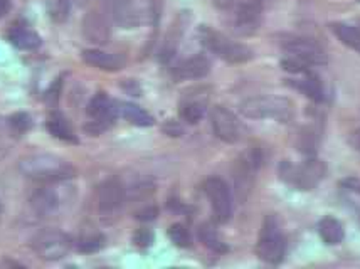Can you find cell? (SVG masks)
<instances>
[{
	"label": "cell",
	"instance_id": "6da1fadb",
	"mask_svg": "<svg viewBox=\"0 0 360 269\" xmlns=\"http://www.w3.org/2000/svg\"><path fill=\"white\" fill-rule=\"evenodd\" d=\"M19 170L31 181L53 183L76 177L75 165L54 153H32L19 162Z\"/></svg>",
	"mask_w": 360,
	"mask_h": 269
},
{
	"label": "cell",
	"instance_id": "7a4b0ae2",
	"mask_svg": "<svg viewBox=\"0 0 360 269\" xmlns=\"http://www.w3.org/2000/svg\"><path fill=\"white\" fill-rule=\"evenodd\" d=\"M197 34H199L200 44H202L209 53H212L214 55L222 59V61L231 64H241L252 59V51L248 48V46L229 39L224 34L209 27V25H200Z\"/></svg>",
	"mask_w": 360,
	"mask_h": 269
},
{
	"label": "cell",
	"instance_id": "3957f363",
	"mask_svg": "<svg viewBox=\"0 0 360 269\" xmlns=\"http://www.w3.org/2000/svg\"><path fill=\"white\" fill-rule=\"evenodd\" d=\"M111 14L122 29H139L157 22L155 0H115Z\"/></svg>",
	"mask_w": 360,
	"mask_h": 269
},
{
	"label": "cell",
	"instance_id": "277c9868",
	"mask_svg": "<svg viewBox=\"0 0 360 269\" xmlns=\"http://www.w3.org/2000/svg\"><path fill=\"white\" fill-rule=\"evenodd\" d=\"M239 111L250 119H276L286 123L293 118V103L280 96H255L244 100Z\"/></svg>",
	"mask_w": 360,
	"mask_h": 269
},
{
	"label": "cell",
	"instance_id": "5b68a950",
	"mask_svg": "<svg viewBox=\"0 0 360 269\" xmlns=\"http://www.w3.org/2000/svg\"><path fill=\"white\" fill-rule=\"evenodd\" d=\"M327 175V165L319 159H310L300 165L283 162L280 165V177L288 185L298 190H314Z\"/></svg>",
	"mask_w": 360,
	"mask_h": 269
},
{
	"label": "cell",
	"instance_id": "8992f818",
	"mask_svg": "<svg viewBox=\"0 0 360 269\" xmlns=\"http://www.w3.org/2000/svg\"><path fill=\"white\" fill-rule=\"evenodd\" d=\"M256 254L259 256L261 261L269 264H280L285 259L286 239L273 216H268L263 222L258 244H256Z\"/></svg>",
	"mask_w": 360,
	"mask_h": 269
},
{
	"label": "cell",
	"instance_id": "52a82bcc",
	"mask_svg": "<svg viewBox=\"0 0 360 269\" xmlns=\"http://www.w3.org/2000/svg\"><path fill=\"white\" fill-rule=\"evenodd\" d=\"M127 200V189L118 178H108L98 189V211L105 224H111L122 212Z\"/></svg>",
	"mask_w": 360,
	"mask_h": 269
},
{
	"label": "cell",
	"instance_id": "ba28073f",
	"mask_svg": "<svg viewBox=\"0 0 360 269\" xmlns=\"http://www.w3.org/2000/svg\"><path fill=\"white\" fill-rule=\"evenodd\" d=\"M32 249L44 261H59L70 253L71 239L58 229H46L32 239Z\"/></svg>",
	"mask_w": 360,
	"mask_h": 269
},
{
	"label": "cell",
	"instance_id": "9c48e42d",
	"mask_svg": "<svg viewBox=\"0 0 360 269\" xmlns=\"http://www.w3.org/2000/svg\"><path fill=\"white\" fill-rule=\"evenodd\" d=\"M204 192L212 207L214 219L219 224L229 222L233 217V195L227 183L219 177H211L204 183Z\"/></svg>",
	"mask_w": 360,
	"mask_h": 269
},
{
	"label": "cell",
	"instance_id": "30bf717a",
	"mask_svg": "<svg viewBox=\"0 0 360 269\" xmlns=\"http://www.w3.org/2000/svg\"><path fill=\"white\" fill-rule=\"evenodd\" d=\"M86 113L91 122L88 123L86 131L91 135H100L101 131L108 130L117 118L118 108L105 93H98L91 98L86 106Z\"/></svg>",
	"mask_w": 360,
	"mask_h": 269
},
{
	"label": "cell",
	"instance_id": "8fae6325",
	"mask_svg": "<svg viewBox=\"0 0 360 269\" xmlns=\"http://www.w3.org/2000/svg\"><path fill=\"white\" fill-rule=\"evenodd\" d=\"M211 125L214 135L224 143H238L243 136V126L231 110L217 105L211 110Z\"/></svg>",
	"mask_w": 360,
	"mask_h": 269
},
{
	"label": "cell",
	"instance_id": "7c38bea8",
	"mask_svg": "<svg viewBox=\"0 0 360 269\" xmlns=\"http://www.w3.org/2000/svg\"><path fill=\"white\" fill-rule=\"evenodd\" d=\"M283 49L288 55L300 59L308 66H323L327 64V54L316 44L315 41L307 39V37L291 36L283 41Z\"/></svg>",
	"mask_w": 360,
	"mask_h": 269
},
{
	"label": "cell",
	"instance_id": "4fadbf2b",
	"mask_svg": "<svg viewBox=\"0 0 360 269\" xmlns=\"http://www.w3.org/2000/svg\"><path fill=\"white\" fill-rule=\"evenodd\" d=\"M264 0H239L234 14V31L251 36L259 29Z\"/></svg>",
	"mask_w": 360,
	"mask_h": 269
},
{
	"label": "cell",
	"instance_id": "5bb4252c",
	"mask_svg": "<svg viewBox=\"0 0 360 269\" xmlns=\"http://www.w3.org/2000/svg\"><path fill=\"white\" fill-rule=\"evenodd\" d=\"M83 36L86 37V41L93 42V44L103 46L110 41L111 37V29L108 20L105 15H101L100 12L91 11L84 15L83 19Z\"/></svg>",
	"mask_w": 360,
	"mask_h": 269
},
{
	"label": "cell",
	"instance_id": "9a60e30c",
	"mask_svg": "<svg viewBox=\"0 0 360 269\" xmlns=\"http://www.w3.org/2000/svg\"><path fill=\"white\" fill-rule=\"evenodd\" d=\"M211 71V63L202 54L192 55V58L184 59L177 66L174 67L172 74L177 81H187V79H200L209 74Z\"/></svg>",
	"mask_w": 360,
	"mask_h": 269
},
{
	"label": "cell",
	"instance_id": "2e32d148",
	"mask_svg": "<svg viewBox=\"0 0 360 269\" xmlns=\"http://www.w3.org/2000/svg\"><path fill=\"white\" fill-rule=\"evenodd\" d=\"M81 55H83L84 63L101 71L113 72V71H120L123 66H125V58H123V55L105 53V51H100V49H86Z\"/></svg>",
	"mask_w": 360,
	"mask_h": 269
},
{
	"label": "cell",
	"instance_id": "e0dca14e",
	"mask_svg": "<svg viewBox=\"0 0 360 269\" xmlns=\"http://www.w3.org/2000/svg\"><path fill=\"white\" fill-rule=\"evenodd\" d=\"M7 41L20 51H34L42 44L41 36L27 25H12L7 32Z\"/></svg>",
	"mask_w": 360,
	"mask_h": 269
},
{
	"label": "cell",
	"instance_id": "ac0fdd59",
	"mask_svg": "<svg viewBox=\"0 0 360 269\" xmlns=\"http://www.w3.org/2000/svg\"><path fill=\"white\" fill-rule=\"evenodd\" d=\"M31 207L39 217H49L53 216L59 209V197L56 190L49 189V187H42L37 189L31 195Z\"/></svg>",
	"mask_w": 360,
	"mask_h": 269
},
{
	"label": "cell",
	"instance_id": "d6986e66",
	"mask_svg": "<svg viewBox=\"0 0 360 269\" xmlns=\"http://www.w3.org/2000/svg\"><path fill=\"white\" fill-rule=\"evenodd\" d=\"M184 29H186V12H182V14L175 19L172 27H170L169 32H167L165 41H164V44H162V49H160V61L162 63H169L170 59L174 58V54L177 53L180 39H182Z\"/></svg>",
	"mask_w": 360,
	"mask_h": 269
},
{
	"label": "cell",
	"instance_id": "ffe728a7",
	"mask_svg": "<svg viewBox=\"0 0 360 269\" xmlns=\"http://www.w3.org/2000/svg\"><path fill=\"white\" fill-rule=\"evenodd\" d=\"M46 128L51 135L63 140V142L78 143V138H76V133L70 125V122H68L66 117L59 113V111H53V113L49 114V118H47L46 122Z\"/></svg>",
	"mask_w": 360,
	"mask_h": 269
},
{
	"label": "cell",
	"instance_id": "44dd1931",
	"mask_svg": "<svg viewBox=\"0 0 360 269\" xmlns=\"http://www.w3.org/2000/svg\"><path fill=\"white\" fill-rule=\"evenodd\" d=\"M205 108H207V101L202 100V98H186L180 103L179 114L184 122L188 123V125H195L199 123L202 117L205 114Z\"/></svg>",
	"mask_w": 360,
	"mask_h": 269
},
{
	"label": "cell",
	"instance_id": "7402d4cb",
	"mask_svg": "<svg viewBox=\"0 0 360 269\" xmlns=\"http://www.w3.org/2000/svg\"><path fill=\"white\" fill-rule=\"evenodd\" d=\"M319 234L321 241L330 246L340 244L345 237L344 225H342L337 219H333V217H323V219L319 222Z\"/></svg>",
	"mask_w": 360,
	"mask_h": 269
},
{
	"label": "cell",
	"instance_id": "603a6c76",
	"mask_svg": "<svg viewBox=\"0 0 360 269\" xmlns=\"http://www.w3.org/2000/svg\"><path fill=\"white\" fill-rule=\"evenodd\" d=\"M303 78L293 81V86L300 89L303 95H307L310 100L321 101L323 100V86H321L319 76H315L311 71L303 72Z\"/></svg>",
	"mask_w": 360,
	"mask_h": 269
},
{
	"label": "cell",
	"instance_id": "cb8c5ba5",
	"mask_svg": "<svg viewBox=\"0 0 360 269\" xmlns=\"http://www.w3.org/2000/svg\"><path fill=\"white\" fill-rule=\"evenodd\" d=\"M118 111L128 123H131V125L135 126H152L153 122H155L152 114L134 103H122Z\"/></svg>",
	"mask_w": 360,
	"mask_h": 269
},
{
	"label": "cell",
	"instance_id": "d4e9b609",
	"mask_svg": "<svg viewBox=\"0 0 360 269\" xmlns=\"http://www.w3.org/2000/svg\"><path fill=\"white\" fill-rule=\"evenodd\" d=\"M330 29H332L333 34L338 37V41L342 42V44H345L347 48L357 51L360 53V31L355 25H350V24H344V22H335L330 25Z\"/></svg>",
	"mask_w": 360,
	"mask_h": 269
},
{
	"label": "cell",
	"instance_id": "484cf974",
	"mask_svg": "<svg viewBox=\"0 0 360 269\" xmlns=\"http://www.w3.org/2000/svg\"><path fill=\"white\" fill-rule=\"evenodd\" d=\"M199 237L200 241L209 247V249L216 251V253H226L227 251V246L222 242V239L219 237V234H217V230L214 229L211 224L200 225Z\"/></svg>",
	"mask_w": 360,
	"mask_h": 269
},
{
	"label": "cell",
	"instance_id": "4316f807",
	"mask_svg": "<svg viewBox=\"0 0 360 269\" xmlns=\"http://www.w3.org/2000/svg\"><path fill=\"white\" fill-rule=\"evenodd\" d=\"M46 11H47V14H49L51 20L61 24L68 19V17H70L71 4H70V0H47Z\"/></svg>",
	"mask_w": 360,
	"mask_h": 269
},
{
	"label": "cell",
	"instance_id": "83f0119b",
	"mask_svg": "<svg viewBox=\"0 0 360 269\" xmlns=\"http://www.w3.org/2000/svg\"><path fill=\"white\" fill-rule=\"evenodd\" d=\"M169 237L175 246L179 247H188L192 244V236L188 229L184 224H174L169 228Z\"/></svg>",
	"mask_w": 360,
	"mask_h": 269
},
{
	"label": "cell",
	"instance_id": "f1b7e54d",
	"mask_svg": "<svg viewBox=\"0 0 360 269\" xmlns=\"http://www.w3.org/2000/svg\"><path fill=\"white\" fill-rule=\"evenodd\" d=\"M8 125L12 130H15L17 133H24V131L31 130L32 126V118L27 113H15L8 118Z\"/></svg>",
	"mask_w": 360,
	"mask_h": 269
},
{
	"label": "cell",
	"instance_id": "f546056e",
	"mask_svg": "<svg viewBox=\"0 0 360 269\" xmlns=\"http://www.w3.org/2000/svg\"><path fill=\"white\" fill-rule=\"evenodd\" d=\"M103 244H105V237L100 236V234H96V236H91V237H86L83 239V241L79 242V251L81 253H96V251H100Z\"/></svg>",
	"mask_w": 360,
	"mask_h": 269
},
{
	"label": "cell",
	"instance_id": "4dcf8cb0",
	"mask_svg": "<svg viewBox=\"0 0 360 269\" xmlns=\"http://www.w3.org/2000/svg\"><path fill=\"white\" fill-rule=\"evenodd\" d=\"M134 242L140 247H148L153 242V232L150 229H139L134 236Z\"/></svg>",
	"mask_w": 360,
	"mask_h": 269
},
{
	"label": "cell",
	"instance_id": "1f68e13d",
	"mask_svg": "<svg viewBox=\"0 0 360 269\" xmlns=\"http://www.w3.org/2000/svg\"><path fill=\"white\" fill-rule=\"evenodd\" d=\"M158 216V209L155 206L143 207L141 211L136 212V219L139 221H153Z\"/></svg>",
	"mask_w": 360,
	"mask_h": 269
},
{
	"label": "cell",
	"instance_id": "d6a6232c",
	"mask_svg": "<svg viewBox=\"0 0 360 269\" xmlns=\"http://www.w3.org/2000/svg\"><path fill=\"white\" fill-rule=\"evenodd\" d=\"M164 131L169 136H180L184 133V128L179 122H174V119H169V122L164 125Z\"/></svg>",
	"mask_w": 360,
	"mask_h": 269
},
{
	"label": "cell",
	"instance_id": "836d02e7",
	"mask_svg": "<svg viewBox=\"0 0 360 269\" xmlns=\"http://www.w3.org/2000/svg\"><path fill=\"white\" fill-rule=\"evenodd\" d=\"M212 4L216 6L219 11H229L236 6V0H212Z\"/></svg>",
	"mask_w": 360,
	"mask_h": 269
},
{
	"label": "cell",
	"instance_id": "e575fe53",
	"mask_svg": "<svg viewBox=\"0 0 360 269\" xmlns=\"http://www.w3.org/2000/svg\"><path fill=\"white\" fill-rule=\"evenodd\" d=\"M349 143L352 145V148H355V150L360 152V130L354 131V133L350 135V138H349Z\"/></svg>",
	"mask_w": 360,
	"mask_h": 269
},
{
	"label": "cell",
	"instance_id": "d590c367",
	"mask_svg": "<svg viewBox=\"0 0 360 269\" xmlns=\"http://www.w3.org/2000/svg\"><path fill=\"white\" fill-rule=\"evenodd\" d=\"M8 8H11V0H0V19L7 14Z\"/></svg>",
	"mask_w": 360,
	"mask_h": 269
},
{
	"label": "cell",
	"instance_id": "8d00e7d4",
	"mask_svg": "<svg viewBox=\"0 0 360 269\" xmlns=\"http://www.w3.org/2000/svg\"><path fill=\"white\" fill-rule=\"evenodd\" d=\"M2 211H4V207H2V202H0V214H2Z\"/></svg>",
	"mask_w": 360,
	"mask_h": 269
}]
</instances>
